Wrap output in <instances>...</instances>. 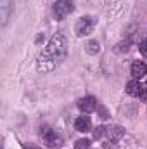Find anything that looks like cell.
<instances>
[{"label":"cell","instance_id":"6da1fadb","mask_svg":"<svg viewBox=\"0 0 147 149\" xmlns=\"http://www.w3.org/2000/svg\"><path fill=\"white\" fill-rule=\"evenodd\" d=\"M66 54H68L66 38L62 35H54L50 38V42L47 43L45 50L38 56V63H37L38 71H42V73L52 71L61 61H64Z\"/></svg>","mask_w":147,"mask_h":149},{"label":"cell","instance_id":"7a4b0ae2","mask_svg":"<svg viewBox=\"0 0 147 149\" xmlns=\"http://www.w3.org/2000/svg\"><path fill=\"white\" fill-rule=\"evenodd\" d=\"M94 26H95V21H94L90 16H83V17H80V19L76 21V24H74V31H76L78 37H87V35L92 33Z\"/></svg>","mask_w":147,"mask_h":149},{"label":"cell","instance_id":"3957f363","mask_svg":"<svg viewBox=\"0 0 147 149\" xmlns=\"http://www.w3.org/2000/svg\"><path fill=\"white\" fill-rule=\"evenodd\" d=\"M74 10V3L73 0H57L54 5V14L57 19H64L66 16H69Z\"/></svg>","mask_w":147,"mask_h":149},{"label":"cell","instance_id":"277c9868","mask_svg":"<svg viewBox=\"0 0 147 149\" xmlns=\"http://www.w3.org/2000/svg\"><path fill=\"white\" fill-rule=\"evenodd\" d=\"M40 134H42V137L45 139V142H47L49 146H52V148H54V146H59V144L62 142V137H61L55 130H52V128H49V127H43Z\"/></svg>","mask_w":147,"mask_h":149},{"label":"cell","instance_id":"5b68a950","mask_svg":"<svg viewBox=\"0 0 147 149\" xmlns=\"http://www.w3.org/2000/svg\"><path fill=\"white\" fill-rule=\"evenodd\" d=\"M78 108L83 113H94L97 109V99L92 97V95H87V97H81L78 101Z\"/></svg>","mask_w":147,"mask_h":149},{"label":"cell","instance_id":"8992f818","mask_svg":"<svg viewBox=\"0 0 147 149\" xmlns=\"http://www.w3.org/2000/svg\"><path fill=\"white\" fill-rule=\"evenodd\" d=\"M126 94L132 95V97H140L144 94V87L139 80H132L126 83Z\"/></svg>","mask_w":147,"mask_h":149},{"label":"cell","instance_id":"52a82bcc","mask_svg":"<svg viewBox=\"0 0 147 149\" xmlns=\"http://www.w3.org/2000/svg\"><path fill=\"white\" fill-rule=\"evenodd\" d=\"M90 128H92V121L88 116H78L74 120V130L85 134V132H90Z\"/></svg>","mask_w":147,"mask_h":149},{"label":"cell","instance_id":"ba28073f","mask_svg":"<svg viewBox=\"0 0 147 149\" xmlns=\"http://www.w3.org/2000/svg\"><path fill=\"white\" fill-rule=\"evenodd\" d=\"M123 135H125V130L121 127H118V125L106 128V137H107V141H111V142H118Z\"/></svg>","mask_w":147,"mask_h":149},{"label":"cell","instance_id":"9c48e42d","mask_svg":"<svg viewBox=\"0 0 147 149\" xmlns=\"http://www.w3.org/2000/svg\"><path fill=\"white\" fill-rule=\"evenodd\" d=\"M132 74H133L135 80H140L142 76H146L147 74L146 63H142V61H133V64H132Z\"/></svg>","mask_w":147,"mask_h":149},{"label":"cell","instance_id":"30bf717a","mask_svg":"<svg viewBox=\"0 0 147 149\" xmlns=\"http://www.w3.org/2000/svg\"><path fill=\"white\" fill-rule=\"evenodd\" d=\"M0 7H2V23L5 24L7 23V17H9V9H10V0H0Z\"/></svg>","mask_w":147,"mask_h":149},{"label":"cell","instance_id":"8fae6325","mask_svg":"<svg viewBox=\"0 0 147 149\" xmlns=\"http://www.w3.org/2000/svg\"><path fill=\"white\" fill-rule=\"evenodd\" d=\"M87 50H88V54H97V52L101 50V43H99L97 40H92V42H88Z\"/></svg>","mask_w":147,"mask_h":149},{"label":"cell","instance_id":"7c38bea8","mask_svg":"<svg viewBox=\"0 0 147 149\" xmlns=\"http://www.w3.org/2000/svg\"><path fill=\"white\" fill-rule=\"evenodd\" d=\"M74 149H92V144H90L88 139H81L74 144Z\"/></svg>","mask_w":147,"mask_h":149},{"label":"cell","instance_id":"4fadbf2b","mask_svg":"<svg viewBox=\"0 0 147 149\" xmlns=\"http://www.w3.org/2000/svg\"><path fill=\"white\" fill-rule=\"evenodd\" d=\"M104 135H106V127H97L95 132H94V137L95 139H102Z\"/></svg>","mask_w":147,"mask_h":149},{"label":"cell","instance_id":"5bb4252c","mask_svg":"<svg viewBox=\"0 0 147 149\" xmlns=\"http://www.w3.org/2000/svg\"><path fill=\"white\" fill-rule=\"evenodd\" d=\"M139 47H140V52H142L144 56H147V37L142 40V43H140Z\"/></svg>","mask_w":147,"mask_h":149},{"label":"cell","instance_id":"9a60e30c","mask_svg":"<svg viewBox=\"0 0 147 149\" xmlns=\"http://www.w3.org/2000/svg\"><path fill=\"white\" fill-rule=\"evenodd\" d=\"M24 149H40V148H38V146H33V144H26Z\"/></svg>","mask_w":147,"mask_h":149}]
</instances>
